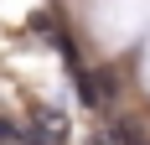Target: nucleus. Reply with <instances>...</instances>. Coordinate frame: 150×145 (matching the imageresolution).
Wrapping results in <instances>:
<instances>
[{"label": "nucleus", "mask_w": 150, "mask_h": 145, "mask_svg": "<svg viewBox=\"0 0 150 145\" xmlns=\"http://www.w3.org/2000/svg\"><path fill=\"white\" fill-rule=\"evenodd\" d=\"M31 145H62V124H57V119H36Z\"/></svg>", "instance_id": "f257e3e1"}]
</instances>
